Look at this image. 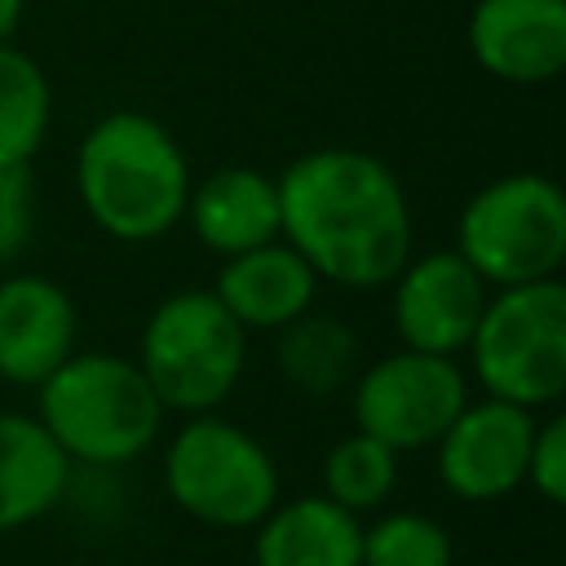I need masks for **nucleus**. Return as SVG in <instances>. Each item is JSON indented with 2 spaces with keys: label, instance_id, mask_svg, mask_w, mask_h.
I'll list each match as a JSON object with an SVG mask.
<instances>
[{
  "label": "nucleus",
  "instance_id": "1",
  "mask_svg": "<svg viewBox=\"0 0 566 566\" xmlns=\"http://www.w3.org/2000/svg\"><path fill=\"white\" fill-rule=\"evenodd\" d=\"M279 239H287L318 283L349 292L389 287L416 243L411 203L398 172L354 146L296 155L279 177Z\"/></svg>",
  "mask_w": 566,
  "mask_h": 566
},
{
  "label": "nucleus",
  "instance_id": "2",
  "mask_svg": "<svg viewBox=\"0 0 566 566\" xmlns=\"http://www.w3.org/2000/svg\"><path fill=\"white\" fill-rule=\"evenodd\" d=\"M190 159L146 111H106L75 146V195L84 217L115 243H155L186 217Z\"/></svg>",
  "mask_w": 566,
  "mask_h": 566
},
{
  "label": "nucleus",
  "instance_id": "3",
  "mask_svg": "<svg viewBox=\"0 0 566 566\" xmlns=\"http://www.w3.org/2000/svg\"><path fill=\"white\" fill-rule=\"evenodd\" d=\"M164 402L137 358L75 349L49 380L35 385V420L84 469H119L137 460L164 429Z\"/></svg>",
  "mask_w": 566,
  "mask_h": 566
},
{
  "label": "nucleus",
  "instance_id": "4",
  "mask_svg": "<svg viewBox=\"0 0 566 566\" xmlns=\"http://www.w3.org/2000/svg\"><path fill=\"white\" fill-rule=\"evenodd\" d=\"M137 367L164 411L203 416L239 389L248 367V332L208 287H181L146 314Z\"/></svg>",
  "mask_w": 566,
  "mask_h": 566
},
{
  "label": "nucleus",
  "instance_id": "5",
  "mask_svg": "<svg viewBox=\"0 0 566 566\" xmlns=\"http://www.w3.org/2000/svg\"><path fill=\"white\" fill-rule=\"evenodd\" d=\"M455 252L486 287L557 279L566 261V195L548 172H504L478 186L455 217Z\"/></svg>",
  "mask_w": 566,
  "mask_h": 566
},
{
  "label": "nucleus",
  "instance_id": "6",
  "mask_svg": "<svg viewBox=\"0 0 566 566\" xmlns=\"http://www.w3.org/2000/svg\"><path fill=\"white\" fill-rule=\"evenodd\" d=\"M464 354L486 398L553 407L566 394V287L557 279L491 287Z\"/></svg>",
  "mask_w": 566,
  "mask_h": 566
},
{
  "label": "nucleus",
  "instance_id": "7",
  "mask_svg": "<svg viewBox=\"0 0 566 566\" xmlns=\"http://www.w3.org/2000/svg\"><path fill=\"white\" fill-rule=\"evenodd\" d=\"M164 491L212 531H248L279 504V464L256 433L203 411L168 438Z\"/></svg>",
  "mask_w": 566,
  "mask_h": 566
},
{
  "label": "nucleus",
  "instance_id": "8",
  "mask_svg": "<svg viewBox=\"0 0 566 566\" xmlns=\"http://www.w3.org/2000/svg\"><path fill=\"white\" fill-rule=\"evenodd\" d=\"M349 385H354L349 389L354 429L371 433L398 455L433 447L469 402V376L460 371L455 358L420 354L402 345L358 367Z\"/></svg>",
  "mask_w": 566,
  "mask_h": 566
},
{
  "label": "nucleus",
  "instance_id": "9",
  "mask_svg": "<svg viewBox=\"0 0 566 566\" xmlns=\"http://www.w3.org/2000/svg\"><path fill=\"white\" fill-rule=\"evenodd\" d=\"M486 296L491 287L478 279V270L455 248H429L420 256L411 252L402 270L389 279L394 332L402 349L455 358L464 354Z\"/></svg>",
  "mask_w": 566,
  "mask_h": 566
},
{
  "label": "nucleus",
  "instance_id": "10",
  "mask_svg": "<svg viewBox=\"0 0 566 566\" xmlns=\"http://www.w3.org/2000/svg\"><path fill=\"white\" fill-rule=\"evenodd\" d=\"M539 416L500 398L464 402L438 447V478L464 504H491L526 486V455Z\"/></svg>",
  "mask_w": 566,
  "mask_h": 566
},
{
  "label": "nucleus",
  "instance_id": "11",
  "mask_svg": "<svg viewBox=\"0 0 566 566\" xmlns=\"http://www.w3.org/2000/svg\"><path fill=\"white\" fill-rule=\"evenodd\" d=\"M469 57L500 84L539 88L566 71V0H473Z\"/></svg>",
  "mask_w": 566,
  "mask_h": 566
},
{
  "label": "nucleus",
  "instance_id": "12",
  "mask_svg": "<svg viewBox=\"0 0 566 566\" xmlns=\"http://www.w3.org/2000/svg\"><path fill=\"white\" fill-rule=\"evenodd\" d=\"M75 336H80V314L57 279L49 274L0 279V380L35 389L75 354Z\"/></svg>",
  "mask_w": 566,
  "mask_h": 566
},
{
  "label": "nucleus",
  "instance_id": "13",
  "mask_svg": "<svg viewBox=\"0 0 566 566\" xmlns=\"http://www.w3.org/2000/svg\"><path fill=\"white\" fill-rule=\"evenodd\" d=\"M208 292L243 332H279L283 323L314 310L318 274L287 239H270L261 248L226 256Z\"/></svg>",
  "mask_w": 566,
  "mask_h": 566
},
{
  "label": "nucleus",
  "instance_id": "14",
  "mask_svg": "<svg viewBox=\"0 0 566 566\" xmlns=\"http://www.w3.org/2000/svg\"><path fill=\"white\" fill-rule=\"evenodd\" d=\"M199 248L212 256H239L248 248H261L279 239V181L274 172L230 164L199 181H190L186 217Z\"/></svg>",
  "mask_w": 566,
  "mask_h": 566
},
{
  "label": "nucleus",
  "instance_id": "15",
  "mask_svg": "<svg viewBox=\"0 0 566 566\" xmlns=\"http://www.w3.org/2000/svg\"><path fill=\"white\" fill-rule=\"evenodd\" d=\"M71 460L27 411H0V535L53 513L71 491Z\"/></svg>",
  "mask_w": 566,
  "mask_h": 566
},
{
  "label": "nucleus",
  "instance_id": "16",
  "mask_svg": "<svg viewBox=\"0 0 566 566\" xmlns=\"http://www.w3.org/2000/svg\"><path fill=\"white\" fill-rule=\"evenodd\" d=\"M363 522L358 513L332 504L327 495L279 500L252 539L256 566H358Z\"/></svg>",
  "mask_w": 566,
  "mask_h": 566
},
{
  "label": "nucleus",
  "instance_id": "17",
  "mask_svg": "<svg viewBox=\"0 0 566 566\" xmlns=\"http://www.w3.org/2000/svg\"><path fill=\"white\" fill-rule=\"evenodd\" d=\"M274 363L287 385H296L301 394L327 398L358 376L363 340L345 318L305 310L301 318H292L274 332Z\"/></svg>",
  "mask_w": 566,
  "mask_h": 566
},
{
  "label": "nucleus",
  "instance_id": "18",
  "mask_svg": "<svg viewBox=\"0 0 566 566\" xmlns=\"http://www.w3.org/2000/svg\"><path fill=\"white\" fill-rule=\"evenodd\" d=\"M53 124V88L44 66L13 40L0 44V168L31 164Z\"/></svg>",
  "mask_w": 566,
  "mask_h": 566
},
{
  "label": "nucleus",
  "instance_id": "19",
  "mask_svg": "<svg viewBox=\"0 0 566 566\" xmlns=\"http://www.w3.org/2000/svg\"><path fill=\"white\" fill-rule=\"evenodd\" d=\"M398 486V451L376 442L371 433L354 429L332 442L323 455V495L349 513L380 509Z\"/></svg>",
  "mask_w": 566,
  "mask_h": 566
},
{
  "label": "nucleus",
  "instance_id": "20",
  "mask_svg": "<svg viewBox=\"0 0 566 566\" xmlns=\"http://www.w3.org/2000/svg\"><path fill=\"white\" fill-rule=\"evenodd\" d=\"M451 562H455V544L447 526L424 513L398 509L363 526L358 566H451Z\"/></svg>",
  "mask_w": 566,
  "mask_h": 566
},
{
  "label": "nucleus",
  "instance_id": "21",
  "mask_svg": "<svg viewBox=\"0 0 566 566\" xmlns=\"http://www.w3.org/2000/svg\"><path fill=\"white\" fill-rule=\"evenodd\" d=\"M35 234V177L31 164L0 168V270L13 265Z\"/></svg>",
  "mask_w": 566,
  "mask_h": 566
},
{
  "label": "nucleus",
  "instance_id": "22",
  "mask_svg": "<svg viewBox=\"0 0 566 566\" xmlns=\"http://www.w3.org/2000/svg\"><path fill=\"white\" fill-rule=\"evenodd\" d=\"M526 482L544 504L566 500V420L548 416L535 424L531 455H526Z\"/></svg>",
  "mask_w": 566,
  "mask_h": 566
},
{
  "label": "nucleus",
  "instance_id": "23",
  "mask_svg": "<svg viewBox=\"0 0 566 566\" xmlns=\"http://www.w3.org/2000/svg\"><path fill=\"white\" fill-rule=\"evenodd\" d=\"M22 13H27V0H0V44L13 40V31L22 27Z\"/></svg>",
  "mask_w": 566,
  "mask_h": 566
}]
</instances>
